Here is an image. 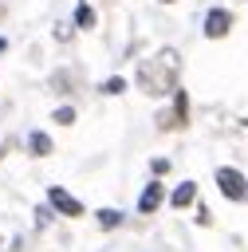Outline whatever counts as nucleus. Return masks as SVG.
<instances>
[{
	"label": "nucleus",
	"instance_id": "12",
	"mask_svg": "<svg viewBox=\"0 0 248 252\" xmlns=\"http://www.w3.org/2000/svg\"><path fill=\"white\" fill-rule=\"evenodd\" d=\"M51 118H55L59 126H71V122H75V110H71V106H59V110H55Z\"/></svg>",
	"mask_w": 248,
	"mask_h": 252
},
{
	"label": "nucleus",
	"instance_id": "2",
	"mask_svg": "<svg viewBox=\"0 0 248 252\" xmlns=\"http://www.w3.org/2000/svg\"><path fill=\"white\" fill-rule=\"evenodd\" d=\"M217 189H220L228 201H244V197H248V181H244L236 169H228V165L217 169Z\"/></svg>",
	"mask_w": 248,
	"mask_h": 252
},
{
	"label": "nucleus",
	"instance_id": "4",
	"mask_svg": "<svg viewBox=\"0 0 248 252\" xmlns=\"http://www.w3.org/2000/svg\"><path fill=\"white\" fill-rule=\"evenodd\" d=\"M185 122H189V98H185V91H173V114H169V118L161 114V130H165V126L177 130V126H185Z\"/></svg>",
	"mask_w": 248,
	"mask_h": 252
},
{
	"label": "nucleus",
	"instance_id": "10",
	"mask_svg": "<svg viewBox=\"0 0 248 252\" xmlns=\"http://www.w3.org/2000/svg\"><path fill=\"white\" fill-rule=\"evenodd\" d=\"M75 24H79V28H94V12H91L87 4H79V8H75Z\"/></svg>",
	"mask_w": 248,
	"mask_h": 252
},
{
	"label": "nucleus",
	"instance_id": "17",
	"mask_svg": "<svg viewBox=\"0 0 248 252\" xmlns=\"http://www.w3.org/2000/svg\"><path fill=\"white\" fill-rule=\"evenodd\" d=\"M165 4H173V0H165Z\"/></svg>",
	"mask_w": 248,
	"mask_h": 252
},
{
	"label": "nucleus",
	"instance_id": "7",
	"mask_svg": "<svg viewBox=\"0 0 248 252\" xmlns=\"http://www.w3.org/2000/svg\"><path fill=\"white\" fill-rule=\"evenodd\" d=\"M193 197H197V185H193V181H185V185H177V189H173L169 205H173V209H185V205H193Z\"/></svg>",
	"mask_w": 248,
	"mask_h": 252
},
{
	"label": "nucleus",
	"instance_id": "6",
	"mask_svg": "<svg viewBox=\"0 0 248 252\" xmlns=\"http://www.w3.org/2000/svg\"><path fill=\"white\" fill-rule=\"evenodd\" d=\"M157 205H161V181H150L146 193H142V201H138V213H154Z\"/></svg>",
	"mask_w": 248,
	"mask_h": 252
},
{
	"label": "nucleus",
	"instance_id": "5",
	"mask_svg": "<svg viewBox=\"0 0 248 252\" xmlns=\"http://www.w3.org/2000/svg\"><path fill=\"white\" fill-rule=\"evenodd\" d=\"M47 201H51V209H59V213H67V217H79V213H83V205H79L67 189H59V185L47 193Z\"/></svg>",
	"mask_w": 248,
	"mask_h": 252
},
{
	"label": "nucleus",
	"instance_id": "8",
	"mask_svg": "<svg viewBox=\"0 0 248 252\" xmlns=\"http://www.w3.org/2000/svg\"><path fill=\"white\" fill-rule=\"evenodd\" d=\"M28 150H31V154H39V158H47V154H51V138H47V134H39V130H35V134H28Z\"/></svg>",
	"mask_w": 248,
	"mask_h": 252
},
{
	"label": "nucleus",
	"instance_id": "3",
	"mask_svg": "<svg viewBox=\"0 0 248 252\" xmlns=\"http://www.w3.org/2000/svg\"><path fill=\"white\" fill-rule=\"evenodd\" d=\"M228 28H232V16H228L224 8H213V12L205 16V35H209V39H220V35H228Z\"/></svg>",
	"mask_w": 248,
	"mask_h": 252
},
{
	"label": "nucleus",
	"instance_id": "13",
	"mask_svg": "<svg viewBox=\"0 0 248 252\" xmlns=\"http://www.w3.org/2000/svg\"><path fill=\"white\" fill-rule=\"evenodd\" d=\"M51 91H71V87H67V71H59V75H51Z\"/></svg>",
	"mask_w": 248,
	"mask_h": 252
},
{
	"label": "nucleus",
	"instance_id": "11",
	"mask_svg": "<svg viewBox=\"0 0 248 252\" xmlns=\"http://www.w3.org/2000/svg\"><path fill=\"white\" fill-rule=\"evenodd\" d=\"M102 91H106V94H122V91H126V79H118V75H114V79H106V83H102Z\"/></svg>",
	"mask_w": 248,
	"mask_h": 252
},
{
	"label": "nucleus",
	"instance_id": "16",
	"mask_svg": "<svg viewBox=\"0 0 248 252\" xmlns=\"http://www.w3.org/2000/svg\"><path fill=\"white\" fill-rule=\"evenodd\" d=\"M4 47H8V39H0V55H4Z\"/></svg>",
	"mask_w": 248,
	"mask_h": 252
},
{
	"label": "nucleus",
	"instance_id": "14",
	"mask_svg": "<svg viewBox=\"0 0 248 252\" xmlns=\"http://www.w3.org/2000/svg\"><path fill=\"white\" fill-rule=\"evenodd\" d=\"M150 169H154V173H169V158H154Z\"/></svg>",
	"mask_w": 248,
	"mask_h": 252
},
{
	"label": "nucleus",
	"instance_id": "15",
	"mask_svg": "<svg viewBox=\"0 0 248 252\" xmlns=\"http://www.w3.org/2000/svg\"><path fill=\"white\" fill-rule=\"evenodd\" d=\"M51 220V209H35V224H47Z\"/></svg>",
	"mask_w": 248,
	"mask_h": 252
},
{
	"label": "nucleus",
	"instance_id": "1",
	"mask_svg": "<svg viewBox=\"0 0 248 252\" xmlns=\"http://www.w3.org/2000/svg\"><path fill=\"white\" fill-rule=\"evenodd\" d=\"M177 71H181L177 51H173V47H161V51H154L150 59L138 63V87H142L146 94H154V98L173 94V91H177Z\"/></svg>",
	"mask_w": 248,
	"mask_h": 252
},
{
	"label": "nucleus",
	"instance_id": "9",
	"mask_svg": "<svg viewBox=\"0 0 248 252\" xmlns=\"http://www.w3.org/2000/svg\"><path fill=\"white\" fill-rule=\"evenodd\" d=\"M118 224H122V213L118 209H102L98 213V228H118Z\"/></svg>",
	"mask_w": 248,
	"mask_h": 252
}]
</instances>
